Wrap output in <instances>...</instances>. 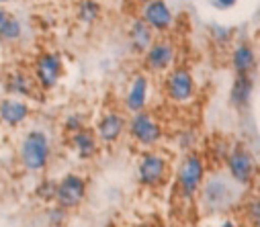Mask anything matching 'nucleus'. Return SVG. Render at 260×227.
Listing matches in <instances>:
<instances>
[{"instance_id": "obj_12", "label": "nucleus", "mask_w": 260, "mask_h": 227, "mask_svg": "<svg viewBox=\"0 0 260 227\" xmlns=\"http://www.w3.org/2000/svg\"><path fill=\"white\" fill-rule=\"evenodd\" d=\"M125 125H127V121H125L123 115H119V113H107L99 121V125H96V135L105 143H113V141H117L121 137V133L125 131Z\"/></svg>"}, {"instance_id": "obj_17", "label": "nucleus", "mask_w": 260, "mask_h": 227, "mask_svg": "<svg viewBox=\"0 0 260 227\" xmlns=\"http://www.w3.org/2000/svg\"><path fill=\"white\" fill-rule=\"evenodd\" d=\"M254 92V80L252 76H236L234 86H232V105L246 107Z\"/></svg>"}, {"instance_id": "obj_32", "label": "nucleus", "mask_w": 260, "mask_h": 227, "mask_svg": "<svg viewBox=\"0 0 260 227\" xmlns=\"http://www.w3.org/2000/svg\"><path fill=\"white\" fill-rule=\"evenodd\" d=\"M0 3H9V0H0Z\"/></svg>"}, {"instance_id": "obj_10", "label": "nucleus", "mask_w": 260, "mask_h": 227, "mask_svg": "<svg viewBox=\"0 0 260 227\" xmlns=\"http://www.w3.org/2000/svg\"><path fill=\"white\" fill-rule=\"evenodd\" d=\"M254 158L248 149L244 147H236L232 154L228 156V170L232 174V178L236 182H242V184H248L252 180V174H254Z\"/></svg>"}, {"instance_id": "obj_20", "label": "nucleus", "mask_w": 260, "mask_h": 227, "mask_svg": "<svg viewBox=\"0 0 260 227\" xmlns=\"http://www.w3.org/2000/svg\"><path fill=\"white\" fill-rule=\"evenodd\" d=\"M23 33V27H21V21L15 19V17H7V21L0 25V39L3 41H17Z\"/></svg>"}, {"instance_id": "obj_8", "label": "nucleus", "mask_w": 260, "mask_h": 227, "mask_svg": "<svg viewBox=\"0 0 260 227\" xmlns=\"http://www.w3.org/2000/svg\"><path fill=\"white\" fill-rule=\"evenodd\" d=\"M174 57H176V51H174L172 41L160 39L148 47V51L144 55V63L150 72H164L174 63Z\"/></svg>"}, {"instance_id": "obj_22", "label": "nucleus", "mask_w": 260, "mask_h": 227, "mask_svg": "<svg viewBox=\"0 0 260 227\" xmlns=\"http://www.w3.org/2000/svg\"><path fill=\"white\" fill-rule=\"evenodd\" d=\"M55 186H57L55 180H43V182L37 186L39 199H43V201H55Z\"/></svg>"}, {"instance_id": "obj_31", "label": "nucleus", "mask_w": 260, "mask_h": 227, "mask_svg": "<svg viewBox=\"0 0 260 227\" xmlns=\"http://www.w3.org/2000/svg\"><path fill=\"white\" fill-rule=\"evenodd\" d=\"M138 227H150V225H138Z\"/></svg>"}, {"instance_id": "obj_5", "label": "nucleus", "mask_w": 260, "mask_h": 227, "mask_svg": "<svg viewBox=\"0 0 260 227\" xmlns=\"http://www.w3.org/2000/svg\"><path fill=\"white\" fill-rule=\"evenodd\" d=\"M129 129V133H132V137L136 141H140L142 145H154L162 139V127L156 119H152V115L148 113H136L132 119H129V123L125 125Z\"/></svg>"}, {"instance_id": "obj_24", "label": "nucleus", "mask_w": 260, "mask_h": 227, "mask_svg": "<svg viewBox=\"0 0 260 227\" xmlns=\"http://www.w3.org/2000/svg\"><path fill=\"white\" fill-rule=\"evenodd\" d=\"M63 127H66V131H70V133H76V131L84 129V125H82V119H80L78 115H72V117H68V119H66V123H63Z\"/></svg>"}, {"instance_id": "obj_28", "label": "nucleus", "mask_w": 260, "mask_h": 227, "mask_svg": "<svg viewBox=\"0 0 260 227\" xmlns=\"http://www.w3.org/2000/svg\"><path fill=\"white\" fill-rule=\"evenodd\" d=\"M221 227H238V225H236V223H234V221H225V223H223V225H221Z\"/></svg>"}, {"instance_id": "obj_27", "label": "nucleus", "mask_w": 260, "mask_h": 227, "mask_svg": "<svg viewBox=\"0 0 260 227\" xmlns=\"http://www.w3.org/2000/svg\"><path fill=\"white\" fill-rule=\"evenodd\" d=\"M7 17H9V15H7V11H5L3 7H0V25H3V23L7 21Z\"/></svg>"}, {"instance_id": "obj_14", "label": "nucleus", "mask_w": 260, "mask_h": 227, "mask_svg": "<svg viewBox=\"0 0 260 227\" xmlns=\"http://www.w3.org/2000/svg\"><path fill=\"white\" fill-rule=\"evenodd\" d=\"M232 66L238 76H252V72L256 70V51L252 49V45H238L232 53Z\"/></svg>"}, {"instance_id": "obj_1", "label": "nucleus", "mask_w": 260, "mask_h": 227, "mask_svg": "<svg viewBox=\"0 0 260 227\" xmlns=\"http://www.w3.org/2000/svg\"><path fill=\"white\" fill-rule=\"evenodd\" d=\"M49 160V139L43 131H29L21 145V162L27 170L39 172Z\"/></svg>"}, {"instance_id": "obj_6", "label": "nucleus", "mask_w": 260, "mask_h": 227, "mask_svg": "<svg viewBox=\"0 0 260 227\" xmlns=\"http://www.w3.org/2000/svg\"><path fill=\"white\" fill-rule=\"evenodd\" d=\"M61 76V57L53 51H45L35 61V80L43 90H51Z\"/></svg>"}, {"instance_id": "obj_7", "label": "nucleus", "mask_w": 260, "mask_h": 227, "mask_svg": "<svg viewBox=\"0 0 260 227\" xmlns=\"http://www.w3.org/2000/svg\"><path fill=\"white\" fill-rule=\"evenodd\" d=\"M142 21H144L152 31L166 33V31H170L174 17H172L170 7L166 5V0H150V3L144 5Z\"/></svg>"}, {"instance_id": "obj_13", "label": "nucleus", "mask_w": 260, "mask_h": 227, "mask_svg": "<svg viewBox=\"0 0 260 227\" xmlns=\"http://www.w3.org/2000/svg\"><path fill=\"white\" fill-rule=\"evenodd\" d=\"M29 117V107L19 99H5L0 103V121L5 125L17 127Z\"/></svg>"}, {"instance_id": "obj_4", "label": "nucleus", "mask_w": 260, "mask_h": 227, "mask_svg": "<svg viewBox=\"0 0 260 227\" xmlns=\"http://www.w3.org/2000/svg\"><path fill=\"white\" fill-rule=\"evenodd\" d=\"M166 94L174 103H188L194 96V80H192L190 70L182 66L170 70L166 78Z\"/></svg>"}, {"instance_id": "obj_19", "label": "nucleus", "mask_w": 260, "mask_h": 227, "mask_svg": "<svg viewBox=\"0 0 260 227\" xmlns=\"http://www.w3.org/2000/svg\"><path fill=\"white\" fill-rule=\"evenodd\" d=\"M99 17H101V5L96 0H82L78 7V19L84 25H92Z\"/></svg>"}, {"instance_id": "obj_23", "label": "nucleus", "mask_w": 260, "mask_h": 227, "mask_svg": "<svg viewBox=\"0 0 260 227\" xmlns=\"http://www.w3.org/2000/svg\"><path fill=\"white\" fill-rule=\"evenodd\" d=\"M47 219L51 225H61L63 221H66V209H61V207H53L47 211Z\"/></svg>"}, {"instance_id": "obj_9", "label": "nucleus", "mask_w": 260, "mask_h": 227, "mask_svg": "<svg viewBox=\"0 0 260 227\" xmlns=\"http://www.w3.org/2000/svg\"><path fill=\"white\" fill-rule=\"evenodd\" d=\"M166 170H168L166 158L150 151V154H146L140 162V182L144 186H158L164 182Z\"/></svg>"}, {"instance_id": "obj_15", "label": "nucleus", "mask_w": 260, "mask_h": 227, "mask_svg": "<svg viewBox=\"0 0 260 227\" xmlns=\"http://www.w3.org/2000/svg\"><path fill=\"white\" fill-rule=\"evenodd\" d=\"M70 141H72V147L78 154V158H82V160H90L96 154V149H99L96 135L92 131H88V129H80V131L72 133Z\"/></svg>"}, {"instance_id": "obj_2", "label": "nucleus", "mask_w": 260, "mask_h": 227, "mask_svg": "<svg viewBox=\"0 0 260 227\" xmlns=\"http://www.w3.org/2000/svg\"><path fill=\"white\" fill-rule=\"evenodd\" d=\"M203 176H205V164L197 154H188L180 168H178V188L180 192L190 199L194 192L199 190V186L203 184Z\"/></svg>"}, {"instance_id": "obj_21", "label": "nucleus", "mask_w": 260, "mask_h": 227, "mask_svg": "<svg viewBox=\"0 0 260 227\" xmlns=\"http://www.w3.org/2000/svg\"><path fill=\"white\" fill-rule=\"evenodd\" d=\"M9 90L15 94H31V82L27 78V74L17 72L9 78Z\"/></svg>"}, {"instance_id": "obj_26", "label": "nucleus", "mask_w": 260, "mask_h": 227, "mask_svg": "<svg viewBox=\"0 0 260 227\" xmlns=\"http://www.w3.org/2000/svg\"><path fill=\"white\" fill-rule=\"evenodd\" d=\"M236 3H238V0H215V7H219V9H232Z\"/></svg>"}, {"instance_id": "obj_30", "label": "nucleus", "mask_w": 260, "mask_h": 227, "mask_svg": "<svg viewBox=\"0 0 260 227\" xmlns=\"http://www.w3.org/2000/svg\"><path fill=\"white\" fill-rule=\"evenodd\" d=\"M0 80H3V68H0Z\"/></svg>"}, {"instance_id": "obj_33", "label": "nucleus", "mask_w": 260, "mask_h": 227, "mask_svg": "<svg viewBox=\"0 0 260 227\" xmlns=\"http://www.w3.org/2000/svg\"><path fill=\"white\" fill-rule=\"evenodd\" d=\"M109 227H115V225H109Z\"/></svg>"}, {"instance_id": "obj_29", "label": "nucleus", "mask_w": 260, "mask_h": 227, "mask_svg": "<svg viewBox=\"0 0 260 227\" xmlns=\"http://www.w3.org/2000/svg\"><path fill=\"white\" fill-rule=\"evenodd\" d=\"M138 3H144L146 5V3H150V0H138Z\"/></svg>"}, {"instance_id": "obj_16", "label": "nucleus", "mask_w": 260, "mask_h": 227, "mask_svg": "<svg viewBox=\"0 0 260 227\" xmlns=\"http://www.w3.org/2000/svg\"><path fill=\"white\" fill-rule=\"evenodd\" d=\"M129 41H132V47L138 51V53H146L148 47L154 43V31L142 21H134L132 29H129Z\"/></svg>"}, {"instance_id": "obj_3", "label": "nucleus", "mask_w": 260, "mask_h": 227, "mask_svg": "<svg viewBox=\"0 0 260 227\" xmlns=\"http://www.w3.org/2000/svg\"><path fill=\"white\" fill-rule=\"evenodd\" d=\"M86 197V180L78 174H66L55 186V203L61 209H76Z\"/></svg>"}, {"instance_id": "obj_11", "label": "nucleus", "mask_w": 260, "mask_h": 227, "mask_svg": "<svg viewBox=\"0 0 260 227\" xmlns=\"http://www.w3.org/2000/svg\"><path fill=\"white\" fill-rule=\"evenodd\" d=\"M146 101H148V78L144 74H138L136 78L132 80V86L127 90V96H125V107L129 113H142L144 107H146Z\"/></svg>"}, {"instance_id": "obj_25", "label": "nucleus", "mask_w": 260, "mask_h": 227, "mask_svg": "<svg viewBox=\"0 0 260 227\" xmlns=\"http://www.w3.org/2000/svg\"><path fill=\"white\" fill-rule=\"evenodd\" d=\"M213 33H215V39L221 41V43H225L230 39V31L225 27H213Z\"/></svg>"}, {"instance_id": "obj_18", "label": "nucleus", "mask_w": 260, "mask_h": 227, "mask_svg": "<svg viewBox=\"0 0 260 227\" xmlns=\"http://www.w3.org/2000/svg\"><path fill=\"white\" fill-rule=\"evenodd\" d=\"M225 192H228V188H225V184H223L221 180H211V182H207V186H205V201H207L211 207H221Z\"/></svg>"}]
</instances>
